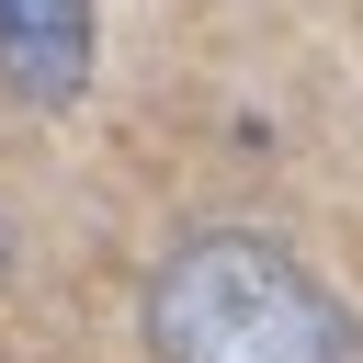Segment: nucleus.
<instances>
[{"label":"nucleus","instance_id":"nucleus-1","mask_svg":"<svg viewBox=\"0 0 363 363\" xmlns=\"http://www.w3.org/2000/svg\"><path fill=\"white\" fill-rule=\"evenodd\" d=\"M147 352L159 363H363L340 295L250 227H204L147 272Z\"/></svg>","mask_w":363,"mask_h":363},{"label":"nucleus","instance_id":"nucleus-2","mask_svg":"<svg viewBox=\"0 0 363 363\" xmlns=\"http://www.w3.org/2000/svg\"><path fill=\"white\" fill-rule=\"evenodd\" d=\"M91 57H102V23L91 0H0V91L57 113L91 91Z\"/></svg>","mask_w":363,"mask_h":363}]
</instances>
